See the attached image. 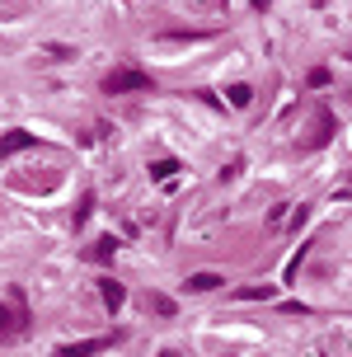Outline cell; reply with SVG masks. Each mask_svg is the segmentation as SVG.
<instances>
[{"mask_svg":"<svg viewBox=\"0 0 352 357\" xmlns=\"http://www.w3.org/2000/svg\"><path fill=\"white\" fill-rule=\"evenodd\" d=\"M151 89H155L151 71H137V66H118L104 75V94H151Z\"/></svg>","mask_w":352,"mask_h":357,"instance_id":"cell-1","label":"cell"},{"mask_svg":"<svg viewBox=\"0 0 352 357\" xmlns=\"http://www.w3.org/2000/svg\"><path fill=\"white\" fill-rule=\"evenodd\" d=\"M113 343H118V334H104V339H80V343L56 348V357H94V353H104V348H113Z\"/></svg>","mask_w":352,"mask_h":357,"instance_id":"cell-2","label":"cell"},{"mask_svg":"<svg viewBox=\"0 0 352 357\" xmlns=\"http://www.w3.org/2000/svg\"><path fill=\"white\" fill-rule=\"evenodd\" d=\"M29 146H33V132H5V137H0V160H5V155H19V151H29Z\"/></svg>","mask_w":352,"mask_h":357,"instance_id":"cell-3","label":"cell"},{"mask_svg":"<svg viewBox=\"0 0 352 357\" xmlns=\"http://www.w3.org/2000/svg\"><path fill=\"white\" fill-rule=\"evenodd\" d=\"M99 296H104V305H108V310H123V301H127L123 282H113V278H104V282H99Z\"/></svg>","mask_w":352,"mask_h":357,"instance_id":"cell-4","label":"cell"},{"mask_svg":"<svg viewBox=\"0 0 352 357\" xmlns=\"http://www.w3.org/2000/svg\"><path fill=\"white\" fill-rule=\"evenodd\" d=\"M221 282H226L221 273H193V278H188V291H216Z\"/></svg>","mask_w":352,"mask_h":357,"instance_id":"cell-5","label":"cell"},{"mask_svg":"<svg viewBox=\"0 0 352 357\" xmlns=\"http://www.w3.org/2000/svg\"><path fill=\"white\" fill-rule=\"evenodd\" d=\"M235 296H240V301H273V296H277V287H273V282H263V287H240Z\"/></svg>","mask_w":352,"mask_h":357,"instance_id":"cell-6","label":"cell"},{"mask_svg":"<svg viewBox=\"0 0 352 357\" xmlns=\"http://www.w3.org/2000/svg\"><path fill=\"white\" fill-rule=\"evenodd\" d=\"M113 254H118V240H113V235H104V240H94V250H89V259H99V264H108Z\"/></svg>","mask_w":352,"mask_h":357,"instance_id":"cell-7","label":"cell"},{"mask_svg":"<svg viewBox=\"0 0 352 357\" xmlns=\"http://www.w3.org/2000/svg\"><path fill=\"white\" fill-rule=\"evenodd\" d=\"M89 212H94V193L85 188V193H80V207H75V226H85V221H89Z\"/></svg>","mask_w":352,"mask_h":357,"instance_id":"cell-8","label":"cell"},{"mask_svg":"<svg viewBox=\"0 0 352 357\" xmlns=\"http://www.w3.org/2000/svg\"><path fill=\"white\" fill-rule=\"evenodd\" d=\"M226 94H230V104H235V108H245L249 99H254V89H249V85H230Z\"/></svg>","mask_w":352,"mask_h":357,"instance_id":"cell-9","label":"cell"},{"mask_svg":"<svg viewBox=\"0 0 352 357\" xmlns=\"http://www.w3.org/2000/svg\"><path fill=\"white\" fill-rule=\"evenodd\" d=\"M174 169H178L174 160H155V165H151V174H155L160 183H164V178H169V174H174Z\"/></svg>","mask_w":352,"mask_h":357,"instance_id":"cell-10","label":"cell"},{"mask_svg":"<svg viewBox=\"0 0 352 357\" xmlns=\"http://www.w3.org/2000/svg\"><path fill=\"white\" fill-rule=\"evenodd\" d=\"M19 329V320H10V310H5V305H0V339H10V334H15Z\"/></svg>","mask_w":352,"mask_h":357,"instance_id":"cell-11","label":"cell"},{"mask_svg":"<svg viewBox=\"0 0 352 357\" xmlns=\"http://www.w3.org/2000/svg\"><path fill=\"white\" fill-rule=\"evenodd\" d=\"M151 310H160V315H174V301H169V296H160V291H155V296H151Z\"/></svg>","mask_w":352,"mask_h":357,"instance_id":"cell-12","label":"cell"},{"mask_svg":"<svg viewBox=\"0 0 352 357\" xmlns=\"http://www.w3.org/2000/svg\"><path fill=\"white\" fill-rule=\"evenodd\" d=\"M160 357H174V353H160Z\"/></svg>","mask_w":352,"mask_h":357,"instance_id":"cell-13","label":"cell"}]
</instances>
